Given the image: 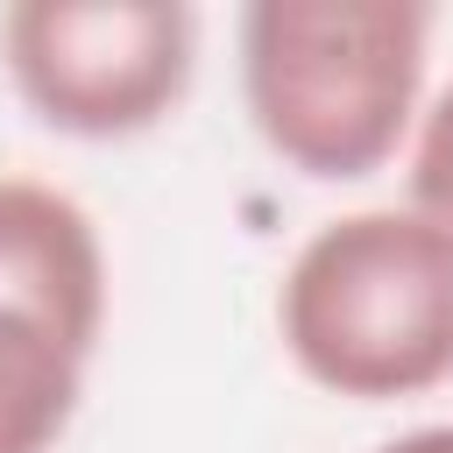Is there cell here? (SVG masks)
I'll list each match as a JSON object with an SVG mask.
<instances>
[{
    "mask_svg": "<svg viewBox=\"0 0 453 453\" xmlns=\"http://www.w3.org/2000/svg\"><path fill=\"white\" fill-rule=\"evenodd\" d=\"M432 7L418 0H255L241 92L255 134L304 177H368L396 156L425 85Z\"/></svg>",
    "mask_w": 453,
    "mask_h": 453,
    "instance_id": "6da1fadb",
    "label": "cell"
},
{
    "mask_svg": "<svg viewBox=\"0 0 453 453\" xmlns=\"http://www.w3.org/2000/svg\"><path fill=\"white\" fill-rule=\"evenodd\" d=\"M290 361L354 403L439 389L453 375V234L411 205L326 219L276 290Z\"/></svg>",
    "mask_w": 453,
    "mask_h": 453,
    "instance_id": "7a4b0ae2",
    "label": "cell"
},
{
    "mask_svg": "<svg viewBox=\"0 0 453 453\" xmlns=\"http://www.w3.org/2000/svg\"><path fill=\"white\" fill-rule=\"evenodd\" d=\"M0 57L42 127L113 142L184 99L198 14L184 0H14L0 14Z\"/></svg>",
    "mask_w": 453,
    "mask_h": 453,
    "instance_id": "3957f363",
    "label": "cell"
},
{
    "mask_svg": "<svg viewBox=\"0 0 453 453\" xmlns=\"http://www.w3.org/2000/svg\"><path fill=\"white\" fill-rule=\"evenodd\" d=\"M0 304L57 333L78 361L106 326V248L92 212L35 177H0Z\"/></svg>",
    "mask_w": 453,
    "mask_h": 453,
    "instance_id": "277c9868",
    "label": "cell"
},
{
    "mask_svg": "<svg viewBox=\"0 0 453 453\" xmlns=\"http://www.w3.org/2000/svg\"><path fill=\"white\" fill-rule=\"evenodd\" d=\"M85 361L35 319L0 304V453H50L78 411Z\"/></svg>",
    "mask_w": 453,
    "mask_h": 453,
    "instance_id": "5b68a950",
    "label": "cell"
},
{
    "mask_svg": "<svg viewBox=\"0 0 453 453\" xmlns=\"http://www.w3.org/2000/svg\"><path fill=\"white\" fill-rule=\"evenodd\" d=\"M411 212L432 219L439 234H453V85L432 99L418 149H411Z\"/></svg>",
    "mask_w": 453,
    "mask_h": 453,
    "instance_id": "8992f818",
    "label": "cell"
},
{
    "mask_svg": "<svg viewBox=\"0 0 453 453\" xmlns=\"http://www.w3.org/2000/svg\"><path fill=\"white\" fill-rule=\"evenodd\" d=\"M375 453H453V425H418V432H396L389 446Z\"/></svg>",
    "mask_w": 453,
    "mask_h": 453,
    "instance_id": "52a82bcc",
    "label": "cell"
}]
</instances>
